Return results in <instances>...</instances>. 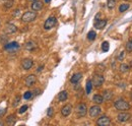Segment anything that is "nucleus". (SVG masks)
Wrapping results in <instances>:
<instances>
[{
    "label": "nucleus",
    "mask_w": 132,
    "mask_h": 126,
    "mask_svg": "<svg viewBox=\"0 0 132 126\" xmlns=\"http://www.w3.org/2000/svg\"><path fill=\"white\" fill-rule=\"evenodd\" d=\"M114 106L119 111H126V110H129L130 109V104L128 102H126L125 100H123V99L117 100L116 102L114 103Z\"/></svg>",
    "instance_id": "1"
},
{
    "label": "nucleus",
    "mask_w": 132,
    "mask_h": 126,
    "mask_svg": "<svg viewBox=\"0 0 132 126\" xmlns=\"http://www.w3.org/2000/svg\"><path fill=\"white\" fill-rule=\"evenodd\" d=\"M37 18V12H35L34 10L33 11H27V12H24L21 16V20L23 22H32V21H34L35 19Z\"/></svg>",
    "instance_id": "2"
},
{
    "label": "nucleus",
    "mask_w": 132,
    "mask_h": 126,
    "mask_svg": "<svg viewBox=\"0 0 132 126\" xmlns=\"http://www.w3.org/2000/svg\"><path fill=\"white\" fill-rule=\"evenodd\" d=\"M87 113V106L84 103H80L77 105L76 109H75V114L77 117L81 118V117H84Z\"/></svg>",
    "instance_id": "3"
},
{
    "label": "nucleus",
    "mask_w": 132,
    "mask_h": 126,
    "mask_svg": "<svg viewBox=\"0 0 132 126\" xmlns=\"http://www.w3.org/2000/svg\"><path fill=\"white\" fill-rule=\"evenodd\" d=\"M56 23H57V18H55V16H49V18L46 19V21L44 22V29L46 31H49V30H51L53 29L55 26H56Z\"/></svg>",
    "instance_id": "4"
},
{
    "label": "nucleus",
    "mask_w": 132,
    "mask_h": 126,
    "mask_svg": "<svg viewBox=\"0 0 132 126\" xmlns=\"http://www.w3.org/2000/svg\"><path fill=\"white\" fill-rule=\"evenodd\" d=\"M92 81H93V86H95L96 88H100V87L103 85V83H104L105 78H104V76H103L102 74L97 73V74L94 75Z\"/></svg>",
    "instance_id": "5"
},
{
    "label": "nucleus",
    "mask_w": 132,
    "mask_h": 126,
    "mask_svg": "<svg viewBox=\"0 0 132 126\" xmlns=\"http://www.w3.org/2000/svg\"><path fill=\"white\" fill-rule=\"evenodd\" d=\"M88 113H89V116L92 117V118H95V117H98L99 115L102 113V108L97 104L95 106L90 107V109L88 110Z\"/></svg>",
    "instance_id": "6"
},
{
    "label": "nucleus",
    "mask_w": 132,
    "mask_h": 126,
    "mask_svg": "<svg viewBox=\"0 0 132 126\" xmlns=\"http://www.w3.org/2000/svg\"><path fill=\"white\" fill-rule=\"evenodd\" d=\"M110 123H111V120L108 116H101L97 120V125L99 126H108Z\"/></svg>",
    "instance_id": "7"
},
{
    "label": "nucleus",
    "mask_w": 132,
    "mask_h": 126,
    "mask_svg": "<svg viewBox=\"0 0 132 126\" xmlns=\"http://www.w3.org/2000/svg\"><path fill=\"white\" fill-rule=\"evenodd\" d=\"M19 44L17 42H11V43H7L4 45V50H7V51H14V50L19 49Z\"/></svg>",
    "instance_id": "8"
},
{
    "label": "nucleus",
    "mask_w": 132,
    "mask_h": 126,
    "mask_svg": "<svg viewBox=\"0 0 132 126\" xmlns=\"http://www.w3.org/2000/svg\"><path fill=\"white\" fill-rule=\"evenodd\" d=\"M33 65H34V61H33L32 59H30V58H26V59H23L21 61V67L24 70L31 69L33 67Z\"/></svg>",
    "instance_id": "9"
},
{
    "label": "nucleus",
    "mask_w": 132,
    "mask_h": 126,
    "mask_svg": "<svg viewBox=\"0 0 132 126\" xmlns=\"http://www.w3.org/2000/svg\"><path fill=\"white\" fill-rule=\"evenodd\" d=\"M26 86L27 87H32V86H34L35 83L37 82V76L35 74H30V75H28L27 76V78H26Z\"/></svg>",
    "instance_id": "10"
},
{
    "label": "nucleus",
    "mask_w": 132,
    "mask_h": 126,
    "mask_svg": "<svg viewBox=\"0 0 132 126\" xmlns=\"http://www.w3.org/2000/svg\"><path fill=\"white\" fill-rule=\"evenodd\" d=\"M71 112H72V105H70V104H67V105L63 106L62 109H61V114L64 117L69 116L71 114Z\"/></svg>",
    "instance_id": "11"
},
{
    "label": "nucleus",
    "mask_w": 132,
    "mask_h": 126,
    "mask_svg": "<svg viewBox=\"0 0 132 126\" xmlns=\"http://www.w3.org/2000/svg\"><path fill=\"white\" fill-rule=\"evenodd\" d=\"M130 117H131V115L129 113H127V112H121V113L118 114L117 119L120 122H126V121H128L130 119Z\"/></svg>",
    "instance_id": "12"
},
{
    "label": "nucleus",
    "mask_w": 132,
    "mask_h": 126,
    "mask_svg": "<svg viewBox=\"0 0 132 126\" xmlns=\"http://www.w3.org/2000/svg\"><path fill=\"white\" fill-rule=\"evenodd\" d=\"M4 32L6 34H14V33L17 32V27L14 26L13 23H7L6 26H5Z\"/></svg>",
    "instance_id": "13"
},
{
    "label": "nucleus",
    "mask_w": 132,
    "mask_h": 126,
    "mask_svg": "<svg viewBox=\"0 0 132 126\" xmlns=\"http://www.w3.org/2000/svg\"><path fill=\"white\" fill-rule=\"evenodd\" d=\"M107 24V19H97L94 23V27L98 30H103Z\"/></svg>",
    "instance_id": "14"
},
{
    "label": "nucleus",
    "mask_w": 132,
    "mask_h": 126,
    "mask_svg": "<svg viewBox=\"0 0 132 126\" xmlns=\"http://www.w3.org/2000/svg\"><path fill=\"white\" fill-rule=\"evenodd\" d=\"M24 47H26V49L28 50V51H34L35 49H37V47H38V45H37V43L35 41H28L27 43H26V45H24Z\"/></svg>",
    "instance_id": "15"
},
{
    "label": "nucleus",
    "mask_w": 132,
    "mask_h": 126,
    "mask_svg": "<svg viewBox=\"0 0 132 126\" xmlns=\"http://www.w3.org/2000/svg\"><path fill=\"white\" fill-rule=\"evenodd\" d=\"M43 5L44 4H43L42 1H38V0H36V1H34L32 4V9L34 11H39L43 8Z\"/></svg>",
    "instance_id": "16"
},
{
    "label": "nucleus",
    "mask_w": 132,
    "mask_h": 126,
    "mask_svg": "<svg viewBox=\"0 0 132 126\" xmlns=\"http://www.w3.org/2000/svg\"><path fill=\"white\" fill-rule=\"evenodd\" d=\"M81 77H82V74L80 72L75 73V74H73L72 77L70 78V82L71 83H77V82H79V80L81 79Z\"/></svg>",
    "instance_id": "17"
},
{
    "label": "nucleus",
    "mask_w": 132,
    "mask_h": 126,
    "mask_svg": "<svg viewBox=\"0 0 132 126\" xmlns=\"http://www.w3.org/2000/svg\"><path fill=\"white\" fill-rule=\"evenodd\" d=\"M68 98V93L66 90H62L59 93L58 95V100L60 101V102H64V101H66Z\"/></svg>",
    "instance_id": "18"
},
{
    "label": "nucleus",
    "mask_w": 132,
    "mask_h": 126,
    "mask_svg": "<svg viewBox=\"0 0 132 126\" xmlns=\"http://www.w3.org/2000/svg\"><path fill=\"white\" fill-rule=\"evenodd\" d=\"M103 98L104 100L106 101H109L113 98V93H112V90H104V93H103Z\"/></svg>",
    "instance_id": "19"
},
{
    "label": "nucleus",
    "mask_w": 132,
    "mask_h": 126,
    "mask_svg": "<svg viewBox=\"0 0 132 126\" xmlns=\"http://www.w3.org/2000/svg\"><path fill=\"white\" fill-rule=\"evenodd\" d=\"M93 101L96 103V104H98V105H100V104H102V103H104V98H103V96H101V95H95L94 97H93Z\"/></svg>",
    "instance_id": "20"
},
{
    "label": "nucleus",
    "mask_w": 132,
    "mask_h": 126,
    "mask_svg": "<svg viewBox=\"0 0 132 126\" xmlns=\"http://www.w3.org/2000/svg\"><path fill=\"white\" fill-rule=\"evenodd\" d=\"M6 123L8 125H14L15 124V116L14 115H9L6 118Z\"/></svg>",
    "instance_id": "21"
},
{
    "label": "nucleus",
    "mask_w": 132,
    "mask_h": 126,
    "mask_svg": "<svg viewBox=\"0 0 132 126\" xmlns=\"http://www.w3.org/2000/svg\"><path fill=\"white\" fill-rule=\"evenodd\" d=\"M96 38H97V33L95 31H89L87 34V39L89 41H94L96 40Z\"/></svg>",
    "instance_id": "22"
},
{
    "label": "nucleus",
    "mask_w": 132,
    "mask_h": 126,
    "mask_svg": "<svg viewBox=\"0 0 132 126\" xmlns=\"http://www.w3.org/2000/svg\"><path fill=\"white\" fill-rule=\"evenodd\" d=\"M92 88H93V81L90 80V79H88V80L86 81V88H85V90H86V95L90 94V91H92Z\"/></svg>",
    "instance_id": "23"
},
{
    "label": "nucleus",
    "mask_w": 132,
    "mask_h": 126,
    "mask_svg": "<svg viewBox=\"0 0 132 126\" xmlns=\"http://www.w3.org/2000/svg\"><path fill=\"white\" fill-rule=\"evenodd\" d=\"M107 6H108L109 9H113L116 6V0H108L107 1Z\"/></svg>",
    "instance_id": "24"
},
{
    "label": "nucleus",
    "mask_w": 132,
    "mask_h": 126,
    "mask_svg": "<svg viewBox=\"0 0 132 126\" xmlns=\"http://www.w3.org/2000/svg\"><path fill=\"white\" fill-rule=\"evenodd\" d=\"M128 8H129V4L123 3V4H121L120 7H119V12H124V11H126V10L128 9Z\"/></svg>",
    "instance_id": "25"
},
{
    "label": "nucleus",
    "mask_w": 132,
    "mask_h": 126,
    "mask_svg": "<svg viewBox=\"0 0 132 126\" xmlns=\"http://www.w3.org/2000/svg\"><path fill=\"white\" fill-rule=\"evenodd\" d=\"M129 68H130V67H129V65H127V64H121V65H120V71L123 72V73H124V72H127V71L129 70Z\"/></svg>",
    "instance_id": "26"
},
{
    "label": "nucleus",
    "mask_w": 132,
    "mask_h": 126,
    "mask_svg": "<svg viewBox=\"0 0 132 126\" xmlns=\"http://www.w3.org/2000/svg\"><path fill=\"white\" fill-rule=\"evenodd\" d=\"M109 48H110V46H109V43L107 41H105V42H103V44H102V50L104 52H107V51H109Z\"/></svg>",
    "instance_id": "27"
},
{
    "label": "nucleus",
    "mask_w": 132,
    "mask_h": 126,
    "mask_svg": "<svg viewBox=\"0 0 132 126\" xmlns=\"http://www.w3.org/2000/svg\"><path fill=\"white\" fill-rule=\"evenodd\" d=\"M126 51H128V52L132 51V39L127 42V44H126Z\"/></svg>",
    "instance_id": "28"
},
{
    "label": "nucleus",
    "mask_w": 132,
    "mask_h": 126,
    "mask_svg": "<svg viewBox=\"0 0 132 126\" xmlns=\"http://www.w3.org/2000/svg\"><path fill=\"white\" fill-rule=\"evenodd\" d=\"M28 109H29V106H28V105H23V106L20 107V109L18 110V113H19V114H23L24 112L28 110Z\"/></svg>",
    "instance_id": "29"
},
{
    "label": "nucleus",
    "mask_w": 132,
    "mask_h": 126,
    "mask_svg": "<svg viewBox=\"0 0 132 126\" xmlns=\"http://www.w3.org/2000/svg\"><path fill=\"white\" fill-rule=\"evenodd\" d=\"M19 102H20V96H16L15 99H14V101H13L12 106H13V107H16V106L19 104Z\"/></svg>",
    "instance_id": "30"
},
{
    "label": "nucleus",
    "mask_w": 132,
    "mask_h": 126,
    "mask_svg": "<svg viewBox=\"0 0 132 126\" xmlns=\"http://www.w3.org/2000/svg\"><path fill=\"white\" fill-rule=\"evenodd\" d=\"M33 97V93H32V91H26V93H24V95H23V98L24 99H26V100H30L31 98Z\"/></svg>",
    "instance_id": "31"
},
{
    "label": "nucleus",
    "mask_w": 132,
    "mask_h": 126,
    "mask_svg": "<svg viewBox=\"0 0 132 126\" xmlns=\"http://www.w3.org/2000/svg\"><path fill=\"white\" fill-rule=\"evenodd\" d=\"M53 114H54V109H53L52 107L48 108V110H47V116H48V117H52Z\"/></svg>",
    "instance_id": "32"
},
{
    "label": "nucleus",
    "mask_w": 132,
    "mask_h": 126,
    "mask_svg": "<svg viewBox=\"0 0 132 126\" xmlns=\"http://www.w3.org/2000/svg\"><path fill=\"white\" fill-rule=\"evenodd\" d=\"M12 5H13V1H12V0H7V2L5 4V7L6 8H10Z\"/></svg>",
    "instance_id": "33"
},
{
    "label": "nucleus",
    "mask_w": 132,
    "mask_h": 126,
    "mask_svg": "<svg viewBox=\"0 0 132 126\" xmlns=\"http://www.w3.org/2000/svg\"><path fill=\"white\" fill-rule=\"evenodd\" d=\"M6 113V109H0V117L4 116Z\"/></svg>",
    "instance_id": "34"
},
{
    "label": "nucleus",
    "mask_w": 132,
    "mask_h": 126,
    "mask_svg": "<svg viewBox=\"0 0 132 126\" xmlns=\"http://www.w3.org/2000/svg\"><path fill=\"white\" fill-rule=\"evenodd\" d=\"M124 55H125L124 52H121V55L118 56V59H119V60H122V59H123V57H124Z\"/></svg>",
    "instance_id": "35"
},
{
    "label": "nucleus",
    "mask_w": 132,
    "mask_h": 126,
    "mask_svg": "<svg viewBox=\"0 0 132 126\" xmlns=\"http://www.w3.org/2000/svg\"><path fill=\"white\" fill-rule=\"evenodd\" d=\"M44 68V65H41L40 67H38V69H37V71L38 72H41V71H42V69Z\"/></svg>",
    "instance_id": "36"
},
{
    "label": "nucleus",
    "mask_w": 132,
    "mask_h": 126,
    "mask_svg": "<svg viewBox=\"0 0 132 126\" xmlns=\"http://www.w3.org/2000/svg\"><path fill=\"white\" fill-rule=\"evenodd\" d=\"M34 93H35L34 95H36V96H37V95H40L39 93H41V90H40L39 89H37V90H34Z\"/></svg>",
    "instance_id": "37"
},
{
    "label": "nucleus",
    "mask_w": 132,
    "mask_h": 126,
    "mask_svg": "<svg viewBox=\"0 0 132 126\" xmlns=\"http://www.w3.org/2000/svg\"><path fill=\"white\" fill-rule=\"evenodd\" d=\"M44 1H45L46 3H49V2H50V1H51V0H44Z\"/></svg>",
    "instance_id": "38"
},
{
    "label": "nucleus",
    "mask_w": 132,
    "mask_h": 126,
    "mask_svg": "<svg viewBox=\"0 0 132 126\" xmlns=\"http://www.w3.org/2000/svg\"><path fill=\"white\" fill-rule=\"evenodd\" d=\"M0 126H3V122L2 121H0Z\"/></svg>",
    "instance_id": "39"
},
{
    "label": "nucleus",
    "mask_w": 132,
    "mask_h": 126,
    "mask_svg": "<svg viewBox=\"0 0 132 126\" xmlns=\"http://www.w3.org/2000/svg\"><path fill=\"white\" fill-rule=\"evenodd\" d=\"M29 1H32V2H34V1H36V0H29Z\"/></svg>",
    "instance_id": "40"
},
{
    "label": "nucleus",
    "mask_w": 132,
    "mask_h": 126,
    "mask_svg": "<svg viewBox=\"0 0 132 126\" xmlns=\"http://www.w3.org/2000/svg\"><path fill=\"white\" fill-rule=\"evenodd\" d=\"M3 1H7V0H3Z\"/></svg>",
    "instance_id": "41"
},
{
    "label": "nucleus",
    "mask_w": 132,
    "mask_h": 126,
    "mask_svg": "<svg viewBox=\"0 0 132 126\" xmlns=\"http://www.w3.org/2000/svg\"><path fill=\"white\" fill-rule=\"evenodd\" d=\"M124 1H127V0H124Z\"/></svg>",
    "instance_id": "42"
},
{
    "label": "nucleus",
    "mask_w": 132,
    "mask_h": 126,
    "mask_svg": "<svg viewBox=\"0 0 132 126\" xmlns=\"http://www.w3.org/2000/svg\"><path fill=\"white\" fill-rule=\"evenodd\" d=\"M131 98H132V96H131Z\"/></svg>",
    "instance_id": "43"
}]
</instances>
